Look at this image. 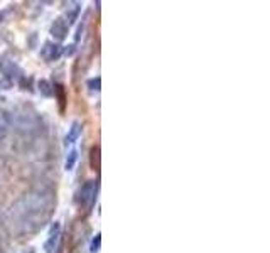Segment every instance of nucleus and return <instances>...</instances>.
<instances>
[{"label": "nucleus", "instance_id": "nucleus-5", "mask_svg": "<svg viewBox=\"0 0 270 253\" xmlns=\"http://www.w3.org/2000/svg\"><path fill=\"white\" fill-rule=\"evenodd\" d=\"M54 97L58 100L59 113L64 115V112H66V105H68V93H66V88H64L63 84H56L54 86Z\"/></svg>", "mask_w": 270, "mask_h": 253}, {"label": "nucleus", "instance_id": "nucleus-1", "mask_svg": "<svg viewBox=\"0 0 270 253\" xmlns=\"http://www.w3.org/2000/svg\"><path fill=\"white\" fill-rule=\"evenodd\" d=\"M97 193H98V182L86 181L78 193V204L83 206L85 209H90L95 204V201H97Z\"/></svg>", "mask_w": 270, "mask_h": 253}, {"label": "nucleus", "instance_id": "nucleus-3", "mask_svg": "<svg viewBox=\"0 0 270 253\" xmlns=\"http://www.w3.org/2000/svg\"><path fill=\"white\" fill-rule=\"evenodd\" d=\"M59 238H61V225L58 223V221H54V223H52V226H51V229H49L48 240H46V243H44L46 253H52V252L56 250Z\"/></svg>", "mask_w": 270, "mask_h": 253}, {"label": "nucleus", "instance_id": "nucleus-2", "mask_svg": "<svg viewBox=\"0 0 270 253\" xmlns=\"http://www.w3.org/2000/svg\"><path fill=\"white\" fill-rule=\"evenodd\" d=\"M61 52H63V48H61L59 44H56V42H51V41H46L44 46L41 48V57H43L46 63H52V61H56L61 56Z\"/></svg>", "mask_w": 270, "mask_h": 253}, {"label": "nucleus", "instance_id": "nucleus-7", "mask_svg": "<svg viewBox=\"0 0 270 253\" xmlns=\"http://www.w3.org/2000/svg\"><path fill=\"white\" fill-rule=\"evenodd\" d=\"M81 130H83L81 124H79V122H73L70 132H68V135H66V139H64V144L66 145L74 144V142L79 139V135H81Z\"/></svg>", "mask_w": 270, "mask_h": 253}, {"label": "nucleus", "instance_id": "nucleus-6", "mask_svg": "<svg viewBox=\"0 0 270 253\" xmlns=\"http://www.w3.org/2000/svg\"><path fill=\"white\" fill-rule=\"evenodd\" d=\"M90 166L95 172H100L101 167V151L98 145H93L90 151Z\"/></svg>", "mask_w": 270, "mask_h": 253}, {"label": "nucleus", "instance_id": "nucleus-11", "mask_svg": "<svg viewBox=\"0 0 270 253\" xmlns=\"http://www.w3.org/2000/svg\"><path fill=\"white\" fill-rule=\"evenodd\" d=\"M100 247H101V235H100V233H97V235H95V238H93V241H91V247H90L91 253L100 252Z\"/></svg>", "mask_w": 270, "mask_h": 253}, {"label": "nucleus", "instance_id": "nucleus-12", "mask_svg": "<svg viewBox=\"0 0 270 253\" xmlns=\"http://www.w3.org/2000/svg\"><path fill=\"white\" fill-rule=\"evenodd\" d=\"M88 88L91 91H100V88H101V78H91V79H88Z\"/></svg>", "mask_w": 270, "mask_h": 253}, {"label": "nucleus", "instance_id": "nucleus-13", "mask_svg": "<svg viewBox=\"0 0 270 253\" xmlns=\"http://www.w3.org/2000/svg\"><path fill=\"white\" fill-rule=\"evenodd\" d=\"M2 19H3V17H2V14H0V22H2Z\"/></svg>", "mask_w": 270, "mask_h": 253}, {"label": "nucleus", "instance_id": "nucleus-8", "mask_svg": "<svg viewBox=\"0 0 270 253\" xmlns=\"http://www.w3.org/2000/svg\"><path fill=\"white\" fill-rule=\"evenodd\" d=\"M79 12H81V7H79L78 2H71L70 7L66 9V24H73V22H76V19H78Z\"/></svg>", "mask_w": 270, "mask_h": 253}, {"label": "nucleus", "instance_id": "nucleus-4", "mask_svg": "<svg viewBox=\"0 0 270 253\" xmlns=\"http://www.w3.org/2000/svg\"><path fill=\"white\" fill-rule=\"evenodd\" d=\"M68 27H70V25L66 24V21H64L63 17L54 19V22L51 24V36L54 37L56 41H64L68 36Z\"/></svg>", "mask_w": 270, "mask_h": 253}, {"label": "nucleus", "instance_id": "nucleus-10", "mask_svg": "<svg viewBox=\"0 0 270 253\" xmlns=\"http://www.w3.org/2000/svg\"><path fill=\"white\" fill-rule=\"evenodd\" d=\"M76 159H78V152H76V151H71L70 154H68V157H66V162H64V169H66V171H71V169L74 167V164H76Z\"/></svg>", "mask_w": 270, "mask_h": 253}, {"label": "nucleus", "instance_id": "nucleus-9", "mask_svg": "<svg viewBox=\"0 0 270 253\" xmlns=\"http://www.w3.org/2000/svg\"><path fill=\"white\" fill-rule=\"evenodd\" d=\"M39 91H41V95H44V97H48V98L54 95V88L51 86L49 81H46V79H41L39 81Z\"/></svg>", "mask_w": 270, "mask_h": 253}]
</instances>
